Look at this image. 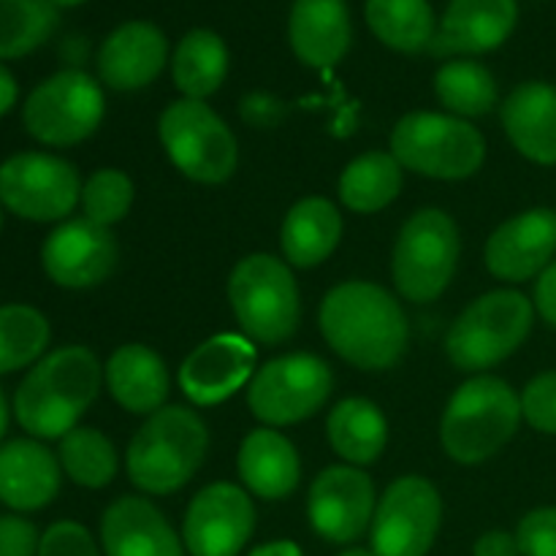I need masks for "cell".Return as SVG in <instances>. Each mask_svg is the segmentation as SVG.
I'll list each match as a JSON object with an SVG mask.
<instances>
[{
	"label": "cell",
	"mask_w": 556,
	"mask_h": 556,
	"mask_svg": "<svg viewBox=\"0 0 556 556\" xmlns=\"http://www.w3.org/2000/svg\"><path fill=\"white\" fill-rule=\"evenodd\" d=\"M535 309L541 313V318L546 320L548 326L556 329V261L541 271L535 282Z\"/></svg>",
	"instance_id": "42"
},
{
	"label": "cell",
	"mask_w": 556,
	"mask_h": 556,
	"mask_svg": "<svg viewBox=\"0 0 556 556\" xmlns=\"http://www.w3.org/2000/svg\"><path fill=\"white\" fill-rule=\"evenodd\" d=\"M334 389V375L313 353H288L271 358L253 375L248 405L266 427H291L307 421L326 405Z\"/></svg>",
	"instance_id": "11"
},
{
	"label": "cell",
	"mask_w": 556,
	"mask_h": 556,
	"mask_svg": "<svg viewBox=\"0 0 556 556\" xmlns=\"http://www.w3.org/2000/svg\"><path fill=\"white\" fill-rule=\"evenodd\" d=\"M106 556H182V543L166 516L144 497H119L103 510Z\"/></svg>",
	"instance_id": "22"
},
{
	"label": "cell",
	"mask_w": 556,
	"mask_h": 556,
	"mask_svg": "<svg viewBox=\"0 0 556 556\" xmlns=\"http://www.w3.org/2000/svg\"><path fill=\"white\" fill-rule=\"evenodd\" d=\"M318 320L331 351L367 372L396 367L410 340L402 304L386 288L367 280H348L331 288L320 304Z\"/></svg>",
	"instance_id": "1"
},
{
	"label": "cell",
	"mask_w": 556,
	"mask_h": 556,
	"mask_svg": "<svg viewBox=\"0 0 556 556\" xmlns=\"http://www.w3.org/2000/svg\"><path fill=\"white\" fill-rule=\"evenodd\" d=\"M63 467L38 440H11L0 445V503L16 514L41 510L58 497Z\"/></svg>",
	"instance_id": "21"
},
{
	"label": "cell",
	"mask_w": 556,
	"mask_h": 556,
	"mask_svg": "<svg viewBox=\"0 0 556 556\" xmlns=\"http://www.w3.org/2000/svg\"><path fill=\"white\" fill-rule=\"evenodd\" d=\"M472 556H521V548L516 535L503 530H492L486 532V535L478 538Z\"/></svg>",
	"instance_id": "43"
},
{
	"label": "cell",
	"mask_w": 556,
	"mask_h": 556,
	"mask_svg": "<svg viewBox=\"0 0 556 556\" xmlns=\"http://www.w3.org/2000/svg\"><path fill=\"white\" fill-rule=\"evenodd\" d=\"M9 432V400H5L3 389H0V440Z\"/></svg>",
	"instance_id": "46"
},
{
	"label": "cell",
	"mask_w": 556,
	"mask_h": 556,
	"mask_svg": "<svg viewBox=\"0 0 556 556\" xmlns=\"http://www.w3.org/2000/svg\"><path fill=\"white\" fill-rule=\"evenodd\" d=\"M106 101L90 74L65 68L43 79L22 106V123L36 141L47 147H74L90 139L103 123Z\"/></svg>",
	"instance_id": "10"
},
{
	"label": "cell",
	"mask_w": 556,
	"mask_h": 556,
	"mask_svg": "<svg viewBox=\"0 0 556 556\" xmlns=\"http://www.w3.org/2000/svg\"><path fill=\"white\" fill-rule=\"evenodd\" d=\"M443 519V500L432 481L402 476L375 508L372 552L378 556H427Z\"/></svg>",
	"instance_id": "13"
},
{
	"label": "cell",
	"mask_w": 556,
	"mask_h": 556,
	"mask_svg": "<svg viewBox=\"0 0 556 556\" xmlns=\"http://www.w3.org/2000/svg\"><path fill=\"white\" fill-rule=\"evenodd\" d=\"M391 155L421 177L454 182L483 166L486 141L476 125L454 114L410 112L394 125Z\"/></svg>",
	"instance_id": "7"
},
{
	"label": "cell",
	"mask_w": 556,
	"mask_h": 556,
	"mask_svg": "<svg viewBox=\"0 0 556 556\" xmlns=\"http://www.w3.org/2000/svg\"><path fill=\"white\" fill-rule=\"evenodd\" d=\"M52 3L58 5V9H74V5H81L85 0H52Z\"/></svg>",
	"instance_id": "48"
},
{
	"label": "cell",
	"mask_w": 556,
	"mask_h": 556,
	"mask_svg": "<svg viewBox=\"0 0 556 556\" xmlns=\"http://www.w3.org/2000/svg\"><path fill=\"white\" fill-rule=\"evenodd\" d=\"M503 128L510 144L538 166H556V87L525 81L505 98Z\"/></svg>",
	"instance_id": "23"
},
{
	"label": "cell",
	"mask_w": 556,
	"mask_h": 556,
	"mask_svg": "<svg viewBox=\"0 0 556 556\" xmlns=\"http://www.w3.org/2000/svg\"><path fill=\"white\" fill-rule=\"evenodd\" d=\"M210 432L190 407L168 405L152 413L128 445V476L147 494L182 489L204 462Z\"/></svg>",
	"instance_id": "3"
},
{
	"label": "cell",
	"mask_w": 556,
	"mask_h": 556,
	"mask_svg": "<svg viewBox=\"0 0 556 556\" xmlns=\"http://www.w3.org/2000/svg\"><path fill=\"white\" fill-rule=\"evenodd\" d=\"M103 367L85 345H65L30 367L14 394V416L30 438L63 440L101 391Z\"/></svg>",
	"instance_id": "2"
},
{
	"label": "cell",
	"mask_w": 556,
	"mask_h": 556,
	"mask_svg": "<svg viewBox=\"0 0 556 556\" xmlns=\"http://www.w3.org/2000/svg\"><path fill=\"white\" fill-rule=\"evenodd\" d=\"M157 134L168 161L193 182L220 185L237 172V136L204 101L182 98L168 103L157 123Z\"/></svg>",
	"instance_id": "8"
},
{
	"label": "cell",
	"mask_w": 556,
	"mask_h": 556,
	"mask_svg": "<svg viewBox=\"0 0 556 556\" xmlns=\"http://www.w3.org/2000/svg\"><path fill=\"white\" fill-rule=\"evenodd\" d=\"M459 264V228L443 210H421L402 226L394 244V286L407 302L443 296Z\"/></svg>",
	"instance_id": "9"
},
{
	"label": "cell",
	"mask_w": 556,
	"mask_h": 556,
	"mask_svg": "<svg viewBox=\"0 0 556 556\" xmlns=\"http://www.w3.org/2000/svg\"><path fill=\"white\" fill-rule=\"evenodd\" d=\"M60 9L52 0H0V60L36 52L58 30Z\"/></svg>",
	"instance_id": "33"
},
{
	"label": "cell",
	"mask_w": 556,
	"mask_h": 556,
	"mask_svg": "<svg viewBox=\"0 0 556 556\" xmlns=\"http://www.w3.org/2000/svg\"><path fill=\"white\" fill-rule=\"evenodd\" d=\"M134 204V182L119 168H98L81 185V210L87 220L112 228Z\"/></svg>",
	"instance_id": "36"
},
{
	"label": "cell",
	"mask_w": 556,
	"mask_h": 556,
	"mask_svg": "<svg viewBox=\"0 0 556 556\" xmlns=\"http://www.w3.org/2000/svg\"><path fill=\"white\" fill-rule=\"evenodd\" d=\"M228 302L248 340L280 345L291 340L302 318L299 286L277 255L253 253L233 266Z\"/></svg>",
	"instance_id": "6"
},
{
	"label": "cell",
	"mask_w": 556,
	"mask_h": 556,
	"mask_svg": "<svg viewBox=\"0 0 556 556\" xmlns=\"http://www.w3.org/2000/svg\"><path fill=\"white\" fill-rule=\"evenodd\" d=\"M106 386L119 407L136 416H152L166 407L172 380L166 362L152 348L130 342L106 362Z\"/></svg>",
	"instance_id": "25"
},
{
	"label": "cell",
	"mask_w": 556,
	"mask_h": 556,
	"mask_svg": "<svg viewBox=\"0 0 556 556\" xmlns=\"http://www.w3.org/2000/svg\"><path fill=\"white\" fill-rule=\"evenodd\" d=\"M16 96H20V85H16L14 74H11L3 63H0V117L14 109Z\"/></svg>",
	"instance_id": "44"
},
{
	"label": "cell",
	"mask_w": 556,
	"mask_h": 556,
	"mask_svg": "<svg viewBox=\"0 0 556 556\" xmlns=\"http://www.w3.org/2000/svg\"><path fill=\"white\" fill-rule=\"evenodd\" d=\"M516 22V0H451L429 52L438 58L492 52L508 41Z\"/></svg>",
	"instance_id": "20"
},
{
	"label": "cell",
	"mask_w": 556,
	"mask_h": 556,
	"mask_svg": "<svg viewBox=\"0 0 556 556\" xmlns=\"http://www.w3.org/2000/svg\"><path fill=\"white\" fill-rule=\"evenodd\" d=\"M250 556H304V554L293 541H271V543H264V546L253 548Z\"/></svg>",
	"instance_id": "45"
},
{
	"label": "cell",
	"mask_w": 556,
	"mask_h": 556,
	"mask_svg": "<svg viewBox=\"0 0 556 556\" xmlns=\"http://www.w3.org/2000/svg\"><path fill=\"white\" fill-rule=\"evenodd\" d=\"M521 416L535 432L556 438V369L532 378L521 391Z\"/></svg>",
	"instance_id": "37"
},
{
	"label": "cell",
	"mask_w": 556,
	"mask_h": 556,
	"mask_svg": "<svg viewBox=\"0 0 556 556\" xmlns=\"http://www.w3.org/2000/svg\"><path fill=\"white\" fill-rule=\"evenodd\" d=\"M556 255V212L535 206L505 220L489 237L483 258L489 271L505 282H527L541 277Z\"/></svg>",
	"instance_id": "18"
},
{
	"label": "cell",
	"mask_w": 556,
	"mask_h": 556,
	"mask_svg": "<svg viewBox=\"0 0 556 556\" xmlns=\"http://www.w3.org/2000/svg\"><path fill=\"white\" fill-rule=\"evenodd\" d=\"M81 201L74 163L49 152H20L0 163V206L22 220H63Z\"/></svg>",
	"instance_id": "12"
},
{
	"label": "cell",
	"mask_w": 556,
	"mask_h": 556,
	"mask_svg": "<svg viewBox=\"0 0 556 556\" xmlns=\"http://www.w3.org/2000/svg\"><path fill=\"white\" fill-rule=\"evenodd\" d=\"M367 25L389 49L402 54L429 52L438 33L429 0H367Z\"/></svg>",
	"instance_id": "30"
},
{
	"label": "cell",
	"mask_w": 556,
	"mask_h": 556,
	"mask_svg": "<svg viewBox=\"0 0 556 556\" xmlns=\"http://www.w3.org/2000/svg\"><path fill=\"white\" fill-rule=\"evenodd\" d=\"M38 556H101L90 532L76 521H58L41 535Z\"/></svg>",
	"instance_id": "39"
},
{
	"label": "cell",
	"mask_w": 556,
	"mask_h": 556,
	"mask_svg": "<svg viewBox=\"0 0 556 556\" xmlns=\"http://www.w3.org/2000/svg\"><path fill=\"white\" fill-rule=\"evenodd\" d=\"M60 467L65 476L85 489H103L117 476V451L112 440L92 427H76L60 440Z\"/></svg>",
	"instance_id": "34"
},
{
	"label": "cell",
	"mask_w": 556,
	"mask_h": 556,
	"mask_svg": "<svg viewBox=\"0 0 556 556\" xmlns=\"http://www.w3.org/2000/svg\"><path fill=\"white\" fill-rule=\"evenodd\" d=\"M239 476L244 486L261 500H286L302 481V462L286 434L275 429H255L239 448Z\"/></svg>",
	"instance_id": "26"
},
{
	"label": "cell",
	"mask_w": 556,
	"mask_h": 556,
	"mask_svg": "<svg viewBox=\"0 0 556 556\" xmlns=\"http://www.w3.org/2000/svg\"><path fill=\"white\" fill-rule=\"evenodd\" d=\"M49 320L30 304H0V375L41 362L47 351Z\"/></svg>",
	"instance_id": "35"
},
{
	"label": "cell",
	"mask_w": 556,
	"mask_h": 556,
	"mask_svg": "<svg viewBox=\"0 0 556 556\" xmlns=\"http://www.w3.org/2000/svg\"><path fill=\"white\" fill-rule=\"evenodd\" d=\"M168 41L152 22H125L106 36L98 49V76L106 87L119 92L141 90L152 85L166 68Z\"/></svg>",
	"instance_id": "19"
},
{
	"label": "cell",
	"mask_w": 556,
	"mask_h": 556,
	"mask_svg": "<svg viewBox=\"0 0 556 556\" xmlns=\"http://www.w3.org/2000/svg\"><path fill=\"white\" fill-rule=\"evenodd\" d=\"M255 358H258V353L248 337H210L179 367V389L199 407L226 402L248 380H253Z\"/></svg>",
	"instance_id": "17"
},
{
	"label": "cell",
	"mask_w": 556,
	"mask_h": 556,
	"mask_svg": "<svg viewBox=\"0 0 556 556\" xmlns=\"http://www.w3.org/2000/svg\"><path fill=\"white\" fill-rule=\"evenodd\" d=\"M340 556H378V554H375L372 548H369V552L367 548H348V552H342Z\"/></svg>",
	"instance_id": "47"
},
{
	"label": "cell",
	"mask_w": 556,
	"mask_h": 556,
	"mask_svg": "<svg viewBox=\"0 0 556 556\" xmlns=\"http://www.w3.org/2000/svg\"><path fill=\"white\" fill-rule=\"evenodd\" d=\"M293 54L309 68H331L351 49V11L345 0H296L288 20Z\"/></svg>",
	"instance_id": "24"
},
{
	"label": "cell",
	"mask_w": 556,
	"mask_h": 556,
	"mask_svg": "<svg viewBox=\"0 0 556 556\" xmlns=\"http://www.w3.org/2000/svg\"><path fill=\"white\" fill-rule=\"evenodd\" d=\"M402 193V163L391 152H364L340 177V201L351 212L372 215Z\"/></svg>",
	"instance_id": "31"
},
{
	"label": "cell",
	"mask_w": 556,
	"mask_h": 556,
	"mask_svg": "<svg viewBox=\"0 0 556 556\" xmlns=\"http://www.w3.org/2000/svg\"><path fill=\"white\" fill-rule=\"evenodd\" d=\"M434 92L448 112L483 117L497 106V79L476 60H451L434 76Z\"/></svg>",
	"instance_id": "32"
},
{
	"label": "cell",
	"mask_w": 556,
	"mask_h": 556,
	"mask_svg": "<svg viewBox=\"0 0 556 556\" xmlns=\"http://www.w3.org/2000/svg\"><path fill=\"white\" fill-rule=\"evenodd\" d=\"M375 486L358 467H326L309 486V525L324 541L345 543L367 535L375 519Z\"/></svg>",
	"instance_id": "14"
},
{
	"label": "cell",
	"mask_w": 556,
	"mask_h": 556,
	"mask_svg": "<svg viewBox=\"0 0 556 556\" xmlns=\"http://www.w3.org/2000/svg\"><path fill=\"white\" fill-rule=\"evenodd\" d=\"M255 530V508L233 483H212L188 505L182 541L193 556H237Z\"/></svg>",
	"instance_id": "15"
},
{
	"label": "cell",
	"mask_w": 556,
	"mask_h": 556,
	"mask_svg": "<svg viewBox=\"0 0 556 556\" xmlns=\"http://www.w3.org/2000/svg\"><path fill=\"white\" fill-rule=\"evenodd\" d=\"M535 304L519 291L483 293L462 309L445 337V353L462 372H483L514 356L530 337Z\"/></svg>",
	"instance_id": "5"
},
{
	"label": "cell",
	"mask_w": 556,
	"mask_h": 556,
	"mask_svg": "<svg viewBox=\"0 0 556 556\" xmlns=\"http://www.w3.org/2000/svg\"><path fill=\"white\" fill-rule=\"evenodd\" d=\"M228 74V49L217 33L199 27L185 33L172 58V76L177 90L190 101H206L220 90Z\"/></svg>",
	"instance_id": "29"
},
{
	"label": "cell",
	"mask_w": 556,
	"mask_h": 556,
	"mask_svg": "<svg viewBox=\"0 0 556 556\" xmlns=\"http://www.w3.org/2000/svg\"><path fill=\"white\" fill-rule=\"evenodd\" d=\"M329 443L351 465H372L389 445V421L375 402L351 396L342 400L326 421Z\"/></svg>",
	"instance_id": "28"
},
{
	"label": "cell",
	"mask_w": 556,
	"mask_h": 556,
	"mask_svg": "<svg viewBox=\"0 0 556 556\" xmlns=\"http://www.w3.org/2000/svg\"><path fill=\"white\" fill-rule=\"evenodd\" d=\"M119 258L112 228L79 217L54 228L41 248V264L49 280L60 288L81 291L101 286Z\"/></svg>",
	"instance_id": "16"
},
{
	"label": "cell",
	"mask_w": 556,
	"mask_h": 556,
	"mask_svg": "<svg viewBox=\"0 0 556 556\" xmlns=\"http://www.w3.org/2000/svg\"><path fill=\"white\" fill-rule=\"evenodd\" d=\"M0 228H3V212H0Z\"/></svg>",
	"instance_id": "49"
},
{
	"label": "cell",
	"mask_w": 556,
	"mask_h": 556,
	"mask_svg": "<svg viewBox=\"0 0 556 556\" xmlns=\"http://www.w3.org/2000/svg\"><path fill=\"white\" fill-rule=\"evenodd\" d=\"M521 396L494 375L467 380L448 400L440 440L459 465H481L510 443L521 424Z\"/></svg>",
	"instance_id": "4"
},
{
	"label": "cell",
	"mask_w": 556,
	"mask_h": 556,
	"mask_svg": "<svg viewBox=\"0 0 556 556\" xmlns=\"http://www.w3.org/2000/svg\"><path fill=\"white\" fill-rule=\"evenodd\" d=\"M521 556H556V508H535L516 530Z\"/></svg>",
	"instance_id": "38"
},
{
	"label": "cell",
	"mask_w": 556,
	"mask_h": 556,
	"mask_svg": "<svg viewBox=\"0 0 556 556\" xmlns=\"http://www.w3.org/2000/svg\"><path fill=\"white\" fill-rule=\"evenodd\" d=\"M41 538L33 521L22 516H0V556H38Z\"/></svg>",
	"instance_id": "40"
},
{
	"label": "cell",
	"mask_w": 556,
	"mask_h": 556,
	"mask_svg": "<svg viewBox=\"0 0 556 556\" xmlns=\"http://www.w3.org/2000/svg\"><path fill=\"white\" fill-rule=\"evenodd\" d=\"M342 239V215L329 199L309 195L296 201L280 228V244L286 258L299 269L324 264Z\"/></svg>",
	"instance_id": "27"
},
{
	"label": "cell",
	"mask_w": 556,
	"mask_h": 556,
	"mask_svg": "<svg viewBox=\"0 0 556 556\" xmlns=\"http://www.w3.org/2000/svg\"><path fill=\"white\" fill-rule=\"evenodd\" d=\"M239 114H242V119L250 128L271 130L286 119L288 106L280 98L271 96V92H248L242 103H239Z\"/></svg>",
	"instance_id": "41"
}]
</instances>
